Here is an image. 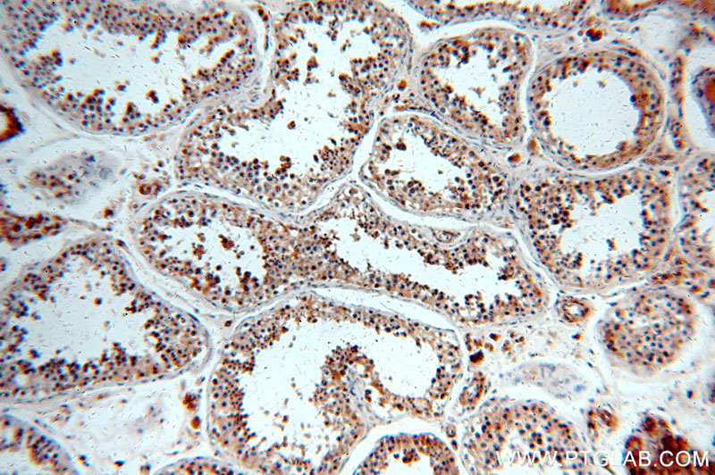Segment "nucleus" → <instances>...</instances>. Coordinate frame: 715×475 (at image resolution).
<instances>
[{
	"label": "nucleus",
	"mask_w": 715,
	"mask_h": 475,
	"mask_svg": "<svg viewBox=\"0 0 715 475\" xmlns=\"http://www.w3.org/2000/svg\"><path fill=\"white\" fill-rule=\"evenodd\" d=\"M522 62L513 34L493 29L475 32L443 43L430 54L423 89L446 117L482 134L500 136L514 123Z\"/></svg>",
	"instance_id": "obj_2"
},
{
	"label": "nucleus",
	"mask_w": 715,
	"mask_h": 475,
	"mask_svg": "<svg viewBox=\"0 0 715 475\" xmlns=\"http://www.w3.org/2000/svg\"><path fill=\"white\" fill-rule=\"evenodd\" d=\"M374 167L391 196L418 203H473L493 189L489 171L471 151L415 117L383 126Z\"/></svg>",
	"instance_id": "obj_3"
},
{
	"label": "nucleus",
	"mask_w": 715,
	"mask_h": 475,
	"mask_svg": "<svg viewBox=\"0 0 715 475\" xmlns=\"http://www.w3.org/2000/svg\"><path fill=\"white\" fill-rule=\"evenodd\" d=\"M271 226L239 208L175 196L146 213L138 241L145 258L157 269L198 282L216 279L222 253L241 266L250 264L273 276L270 271L277 274L290 258L283 243L279 244L281 233L271 231Z\"/></svg>",
	"instance_id": "obj_1"
}]
</instances>
